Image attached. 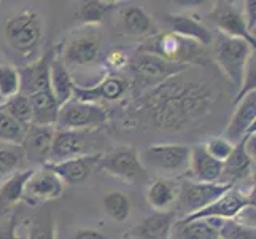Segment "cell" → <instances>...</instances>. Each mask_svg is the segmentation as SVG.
<instances>
[{
    "instance_id": "obj_1",
    "label": "cell",
    "mask_w": 256,
    "mask_h": 239,
    "mask_svg": "<svg viewBox=\"0 0 256 239\" xmlns=\"http://www.w3.org/2000/svg\"><path fill=\"white\" fill-rule=\"evenodd\" d=\"M176 77L153 88L148 97L152 118L162 129H186L210 113L216 101V94L208 85Z\"/></svg>"
},
{
    "instance_id": "obj_2",
    "label": "cell",
    "mask_w": 256,
    "mask_h": 239,
    "mask_svg": "<svg viewBox=\"0 0 256 239\" xmlns=\"http://www.w3.org/2000/svg\"><path fill=\"white\" fill-rule=\"evenodd\" d=\"M138 53H146V55L161 58L167 63L188 67L208 63V56L204 47L172 32H162L146 39L138 48Z\"/></svg>"
},
{
    "instance_id": "obj_3",
    "label": "cell",
    "mask_w": 256,
    "mask_h": 239,
    "mask_svg": "<svg viewBox=\"0 0 256 239\" xmlns=\"http://www.w3.org/2000/svg\"><path fill=\"white\" fill-rule=\"evenodd\" d=\"M5 39L20 55H32L43 39V20L32 8H24L8 16L5 21Z\"/></svg>"
},
{
    "instance_id": "obj_4",
    "label": "cell",
    "mask_w": 256,
    "mask_h": 239,
    "mask_svg": "<svg viewBox=\"0 0 256 239\" xmlns=\"http://www.w3.org/2000/svg\"><path fill=\"white\" fill-rule=\"evenodd\" d=\"M215 43V63L220 70L224 74L228 82L239 90L244 77V70L250 55L254 51L248 42L242 39H232L228 35L220 34L214 37Z\"/></svg>"
},
{
    "instance_id": "obj_5",
    "label": "cell",
    "mask_w": 256,
    "mask_h": 239,
    "mask_svg": "<svg viewBox=\"0 0 256 239\" xmlns=\"http://www.w3.org/2000/svg\"><path fill=\"white\" fill-rule=\"evenodd\" d=\"M234 187L226 182H215V183H202L184 179L180 182V193L178 199L175 202V214L176 217L182 215L178 220L190 217L204 207L210 206L212 202L222 198L226 191Z\"/></svg>"
},
{
    "instance_id": "obj_6",
    "label": "cell",
    "mask_w": 256,
    "mask_h": 239,
    "mask_svg": "<svg viewBox=\"0 0 256 239\" xmlns=\"http://www.w3.org/2000/svg\"><path fill=\"white\" fill-rule=\"evenodd\" d=\"M108 120V112L104 105L83 102L72 97L59 107L56 125L62 131H92L104 126Z\"/></svg>"
},
{
    "instance_id": "obj_7",
    "label": "cell",
    "mask_w": 256,
    "mask_h": 239,
    "mask_svg": "<svg viewBox=\"0 0 256 239\" xmlns=\"http://www.w3.org/2000/svg\"><path fill=\"white\" fill-rule=\"evenodd\" d=\"M190 155L191 147L180 145V144H158L150 145L144 152L142 163H148L158 172H164L166 175H178L184 177L188 172L190 166Z\"/></svg>"
},
{
    "instance_id": "obj_8",
    "label": "cell",
    "mask_w": 256,
    "mask_h": 239,
    "mask_svg": "<svg viewBox=\"0 0 256 239\" xmlns=\"http://www.w3.org/2000/svg\"><path fill=\"white\" fill-rule=\"evenodd\" d=\"M188 69L191 67L167 63V61L161 58L146 55V53H138V56L132 63V70H134L138 82L144 86L152 88L160 86L161 83L167 82V80L186 72Z\"/></svg>"
},
{
    "instance_id": "obj_9",
    "label": "cell",
    "mask_w": 256,
    "mask_h": 239,
    "mask_svg": "<svg viewBox=\"0 0 256 239\" xmlns=\"http://www.w3.org/2000/svg\"><path fill=\"white\" fill-rule=\"evenodd\" d=\"M97 167L118 179L134 182L145 174V166L138 152L132 147H121L102 155Z\"/></svg>"
},
{
    "instance_id": "obj_10",
    "label": "cell",
    "mask_w": 256,
    "mask_h": 239,
    "mask_svg": "<svg viewBox=\"0 0 256 239\" xmlns=\"http://www.w3.org/2000/svg\"><path fill=\"white\" fill-rule=\"evenodd\" d=\"M246 206H254V185L246 193L232 187L229 191H226L222 198H218L216 201L212 202L210 206L182 220H194V218L229 220V218H236V215Z\"/></svg>"
},
{
    "instance_id": "obj_11",
    "label": "cell",
    "mask_w": 256,
    "mask_h": 239,
    "mask_svg": "<svg viewBox=\"0 0 256 239\" xmlns=\"http://www.w3.org/2000/svg\"><path fill=\"white\" fill-rule=\"evenodd\" d=\"M66 183L59 177L45 167L34 169V174L28 180L22 193V201L30 207L42 206L43 202L58 199L64 193Z\"/></svg>"
},
{
    "instance_id": "obj_12",
    "label": "cell",
    "mask_w": 256,
    "mask_h": 239,
    "mask_svg": "<svg viewBox=\"0 0 256 239\" xmlns=\"http://www.w3.org/2000/svg\"><path fill=\"white\" fill-rule=\"evenodd\" d=\"M212 23L215 24L220 34L232 39H242L254 47L256 39L246 29V24L242 15V8L234 7L231 2H216L208 15Z\"/></svg>"
},
{
    "instance_id": "obj_13",
    "label": "cell",
    "mask_w": 256,
    "mask_h": 239,
    "mask_svg": "<svg viewBox=\"0 0 256 239\" xmlns=\"http://www.w3.org/2000/svg\"><path fill=\"white\" fill-rule=\"evenodd\" d=\"M102 155L104 153L100 152L88 153L83 156L66 159V161H60V163H46L42 167L54 172L59 179L67 185H78L90 179L92 171L97 167V164H99Z\"/></svg>"
},
{
    "instance_id": "obj_14",
    "label": "cell",
    "mask_w": 256,
    "mask_h": 239,
    "mask_svg": "<svg viewBox=\"0 0 256 239\" xmlns=\"http://www.w3.org/2000/svg\"><path fill=\"white\" fill-rule=\"evenodd\" d=\"M254 121H256V91L246 94L242 101L236 104V110L228 123L223 137L228 142L236 145L250 131L254 129Z\"/></svg>"
},
{
    "instance_id": "obj_15",
    "label": "cell",
    "mask_w": 256,
    "mask_h": 239,
    "mask_svg": "<svg viewBox=\"0 0 256 239\" xmlns=\"http://www.w3.org/2000/svg\"><path fill=\"white\" fill-rule=\"evenodd\" d=\"M129 83L120 75H107L100 82L90 86L74 88V97L83 102L97 104V101H118L128 91Z\"/></svg>"
},
{
    "instance_id": "obj_16",
    "label": "cell",
    "mask_w": 256,
    "mask_h": 239,
    "mask_svg": "<svg viewBox=\"0 0 256 239\" xmlns=\"http://www.w3.org/2000/svg\"><path fill=\"white\" fill-rule=\"evenodd\" d=\"M222 175H223V163L212 158L207 153L204 144H198L191 147L190 166L184 177H188L190 180L194 182L215 183V182H222Z\"/></svg>"
},
{
    "instance_id": "obj_17",
    "label": "cell",
    "mask_w": 256,
    "mask_h": 239,
    "mask_svg": "<svg viewBox=\"0 0 256 239\" xmlns=\"http://www.w3.org/2000/svg\"><path fill=\"white\" fill-rule=\"evenodd\" d=\"M100 55V47H99V39L94 35H80L70 40L62 55H60V61L64 66L68 67H84L94 64Z\"/></svg>"
},
{
    "instance_id": "obj_18",
    "label": "cell",
    "mask_w": 256,
    "mask_h": 239,
    "mask_svg": "<svg viewBox=\"0 0 256 239\" xmlns=\"http://www.w3.org/2000/svg\"><path fill=\"white\" fill-rule=\"evenodd\" d=\"M54 132H56L54 126H37V125L28 126L24 140L21 144L24 158H28L32 163H40L42 166L48 163Z\"/></svg>"
},
{
    "instance_id": "obj_19",
    "label": "cell",
    "mask_w": 256,
    "mask_h": 239,
    "mask_svg": "<svg viewBox=\"0 0 256 239\" xmlns=\"http://www.w3.org/2000/svg\"><path fill=\"white\" fill-rule=\"evenodd\" d=\"M86 134L83 131H62L56 129L52 137L48 163H60L70 158L88 155ZM46 164V163H45Z\"/></svg>"
},
{
    "instance_id": "obj_20",
    "label": "cell",
    "mask_w": 256,
    "mask_h": 239,
    "mask_svg": "<svg viewBox=\"0 0 256 239\" xmlns=\"http://www.w3.org/2000/svg\"><path fill=\"white\" fill-rule=\"evenodd\" d=\"M164 21L170 28L172 34H176L183 39L196 42L202 47L212 45V42H214V35H212V32L191 15H184V13L166 15Z\"/></svg>"
},
{
    "instance_id": "obj_21",
    "label": "cell",
    "mask_w": 256,
    "mask_h": 239,
    "mask_svg": "<svg viewBox=\"0 0 256 239\" xmlns=\"http://www.w3.org/2000/svg\"><path fill=\"white\" fill-rule=\"evenodd\" d=\"M178 220L174 210L156 212L146 217L138 225L129 229V236L132 239H170L174 223Z\"/></svg>"
},
{
    "instance_id": "obj_22",
    "label": "cell",
    "mask_w": 256,
    "mask_h": 239,
    "mask_svg": "<svg viewBox=\"0 0 256 239\" xmlns=\"http://www.w3.org/2000/svg\"><path fill=\"white\" fill-rule=\"evenodd\" d=\"M180 193V180L174 177H156L146 188V201L158 212L172 210Z\"/></svg>"
},
{
    "instance_id": "obj_23",
    "label": "cell",
    "mask_w": 256,
    "mask_h": 239,
    "mask_svg": "<svg viewBox=\"0 0 256 239\" xmlns=\"http://www.w3.org/2000/svg\"><path fill=\"white\" fill-rule=\"evenodd\" d=\"M50 61L51 53L40 58L35 63L26 66L24 69H18L20 72V93L24 96H30L43 90H50Z\"/></svg>"
},
{
    "instance_id": "obj_24",
    "label": "cell",
    "mask_w": 256,
    "mask_h": 239,
    "mask_svg": "<svg viewBox=\"0 0 256 239\" xmlns=\"http://www.w3.org/2000/svg\"><path fill=\"white\" fill-rule=\"evenodd\" d=\"M220 218H194L176 220L174 223L170 239H220Z\"/></svg>"
},
{
    "instance_id": "obj_25",
    "label": "cell",
    "mask_w": 256,
    "mask_h": 239,
    "mask_svg": "<svg viewBox=\"0 0 256 239\" xmlns=\"http://www.w3.org/2000/svg\"><path fill=\"white\" fill-rule=\"evenodd\" d=\"M32 174L34 169H21L0 183V215L10 214L18 202L22 201L24 187Z\"/></svg>"
},
{
    "instance_id": "obj_26",
    "label": "cell",
    "mask_w": 256,
    "mask_h": 239,
    "mask_svg": "<svg viewBox=\"0 0 256 239\" xmlns=\"http://www.w3.org/2000/svg\"><path fill=\"white\" fill-rule=\"evenodd\" d=\"M50 88L56 97L59 107L74 97L75 82L70 75V70L60 61V56L52 55V53L50 61Z\"/></svg>"
},
{
    "instance_id": "obj_27",
    "label": "cell",
    "mask_w": 256,
    "mask_h": 239,
    "mask_svg": "<svg viewBox=\"0 0 256 239\" xmlns=\"http://www.w3.org/2000/svg\"><path fill=\"white\" fill-rule=\"evenodd\" d=\"M253 164H254V159L246 153L245 137H244L240 142H237L232 147L231 155H229L228 159L223 163V175H222V179H224L223 182L234 185L236 180L245 179L246 175L252 174Z\"/></svg>"
},
{
    "instance_id": "obj_28",
    "label": "cell",
    "mask_w": 256,
    "mask_h": 239,
    "mask_svg": "<svg viewBox=\"0 0 256 239\" xmlns=\"http://www.w3.org/2000/svg\"><path fill=\"white\" fill-rule=\"evenodd\" d=\"M28 97L32 107V125L54 126L59 113V104L54 94H52L51 88L34 93Z\"/></svg>"
},
{
    "instance_id": "obj_29",
    "label": "cell",
    "mask_w": 256,
    "mask_h": 239,
    "mask_svg": "<svg viewBox=\"0 0 256 239\" xmlns=\"http://www.w3.org/2000/svg\"><path fill=\"white\" fill-rule=\"evenodd\" d=\"M122 24L130 35H146L153 28L152 18L142 7L132 5L122 12Z\"/></svg>"
},
{
    "instance_id": "obj_30",
    "label": "cell",
    "mask_w": 256,
    "mask_h": 239,
    "mask_svg": "<svg viewBox=\"0 0 256 239\" xmlns=\"http://www.w3.org/2000/svg\"><path fill=\"white\" fill-rule=\"evenodd\" d=\"M104 210L114 222H126L130 215V199L121 191H108L102 198Z\"/></svg>"
},
{
    "instance_id": "obj_31",
    "label": "cell",
    "mask_w": 256,
    "mask_h": 239,
    "mask_svg": "<svg viewBox=\"0 0 256 239\" xmlns=\"http://www.w3.org/2000/svg\"><path fill=\"white\" fill-rule=\"evenodd\" d=\"M120 4L118 2H104V0H88V2H82L80 12L78 16L86 26H94L99 24L104 16L108 12L114 10Z\"/></svg>"
},
{
    "instance_id": "obj_32",
    "label": "cell",
    "mask_w": 256,
    "mask_h": 239,
    "mask_svg": "<svg viewBox=\"0 0 256 239\" xmlns=\"http://www.w3.org/2000/svg\"><path fill=\"white\" fill-rule=\"evenodd\" d=\"M2 109L10 115V117L18 121L22 126H30L32 125V107L29 102V97L24 94H16L10 99H6Z\"/></svg>"
},
{
    "instance_id": "obj_33",
    "label": "cell",
    "mask_w": 256,
    "mask_h": 239,
    "mask_svg": "<svg viewBox=\"0 0 256 239\" xmlns=\"http://www.w3.org/2000/svg\"><path fill=\"white\" fill-rule=\"evenodd\" d=\"M26 129L28 128L14 121L0 105V142L21 147L26 136Z\"/></svg>"
},
{
    "instance_id": "obj_34",
    "label": "cell",
    "mask_w": 256,
    "mask_h": 239,
    "mask_svg": "<svg viewBox=\"0 0 256 239\" xmlns=\"http://www.w3.org/2000/svg\"><path fill=\"white\" fill-rule=\"evenodd\" d=\"M24 159V152L20 145H8L0 148V182L8 179L12 174L20 171Z\"/></svg>"
},
{
    "instance_id": "obj_35",
    "label": "cell",
    "mask_w": 256,
    "mask_h": 239,
    "mask_svg": "<svg viewBox=\"0 0 256 239\" xmlns=\"http://www.w3.org/2000/svg\"><path fill=\"white\" fill-rule=\"evenodd\" d=\"M20 72L18 69L8 64H0V96L4 99L20 94Z\"/></svg>"
},
{
    "instance_id": "obj_36",
    "label": "cell",
    "mask_w": 256,
    "mask_h": 239,
    "mask_svg": "<svg viewBox=\"0 0 256 239\" xmlns=\"http://www.w3.org/2000/svg\"><path fill=\"white\" fill-rule=\"evenodd\" d=\"M220 239H256V229L239 223L234 218L223 220L218 228Z\"/></svg>"
},
{
    "instance_id": "obj_37",
    "label": "cell",
    "mask_w": 256,
    "mask_h": 239,
    "mask_svg": "<svg viewBox=\"0 0 256 239\" xmlns=\"http://www.w3.org/2000/svg\"><path fill=\"white\" fill-rule=\"evenodd\" d=\"M254 91H256V51H253L248 61H246L242 83H240L239 91H237V96L234 97V104L242 101L246 94L254 93Z\"/></svg>"
},
{
    "instance_id": "obj_38",
    "label": "cell",
    "mask_w": 256,
    "mask_h": 239,
    "mask_svg": "<svg viewBox=\"0 0 256 239\" xmlns=\"http://www.w3.org/2000/svg\"><path fill=\"white\" fill-rule=\"evenodd\" d=\"M204 147L212 158L216 159L220 163H224L228 156L231 155L234 145L231 142H228L224 137H214V139H208L204 144Z\"/></svg>"
},
{
    "instance_id": "obj_39",
    "label": "cell",
    "mask_w": 256,
    "mask_h": 239,
    "mask_svg": "<svg viewBox=\"0 0 256 239\" xmlns=\"http://www.w3.org/2000/svg\"><path fill=\"white\" fill-rule=\"evenodd\" d=\"M28 239H56L54 223L51 222V218L42 217L38 220H34L29 226Z\"/></svg>"
},
{
    "instance_id": "obj_40",
    "label": "cell",
    "mask_w": 256,
    "mask_h": 239,
    "mask_svg": "<svg viewBox=\"0 0 256 239\" xmlns=\"http://www.w3.org/2000/svg\"><path fill=\"white\" fill-rule=\"evenodd\" d=\"M242 15L246 24V29L254 37V29H256V2L254 0H248V2L242 4Z\"/></svg>"
},
{
    "instance_id": "obj_41",
    "label": "cell",
    "mask_w": 256,
    "mask_h": 239,
    "mask_svg": "<svg viewBox=\"0 0 256 239\" xmlns=\"http://www.w3.org/2000/svg\"><path fill=\"white\" fill-rule=\"evenodd\" d=\"M105 61H107V66L113 70H120L122 67H126L129 64V58L128 55L122 50L116 48V50H112L107 58H105Z\"/></svg>"
},
{
    "instance_id": "obj_42",
    "label": "cell",
    "mask_w": 256,
    "mask_h": 239,
    "mask_svg": "<svg viewBox=\"0 0 256 239\" xmlns=\"http://www.w3.org/2000/svg\"><path fill=\"white\" fill-rule=\"evenodd\" d=\"M16 229H18V218L16 215H13L6 225H0V239H20L16 234Z\"/></svg>"
},
{
    "instance_id": "obj_43",
    "label": "cell",
    "mask_w": 256,
    "mask_h": 239,
    "mask_svg": "<svg viewBox=\"0 0 256 239\" xmlns=\"http://www.w3.org/2000/svg\"><path fill=\"white\" fill-rule=\"evenodd\" d=\"M72 239H108L104 233L100 231H96V229H91V228H80L76 229L74 233V237Z\"/></svg>"
},
{
    "instance_id": "obj_44",
    "label": "cell",
    "mask_w": 256,
    "mask_h": 239,
    "mask_svg": "<svg viewBox=\"0 0 256 239\" xmlns=\"http://www.w3.org/2000/svg\"><path fill=\"white\" fill-rule=\"evenodd\" d=\"M4 104H5V99H4L2 96H0V105H4Z\"/></svg>"
},
{
    "instance_id": "obj_45",
    "label": "cell",
    "mask_w": 256,
    "mask_h": 239,
    "mask_svg": "<svg viewBox=\"0 0 256 239\" xmlns=\"http://www.w3.org/2000/svg\"><path fill=\"white\" fill-rule=\"evenodd\" d=\"M122 239H132V237L129 234H124V237H122Z\"/></svg>"
},
{
    "instance_id": "obj_46",
    "label": "cell",
    "mask_w": 256,
    "mask_h": 239,
    "mask_svg": "<svg viewBox=\"0 0 256 239\" xmlns=\"http://www.w3.org/2000/svg\"><path fill=\"white\" fill-rule=\"evenodd\" d=\"M0 64H2V63H0Z\"/></svg>"
}]
</instances>
